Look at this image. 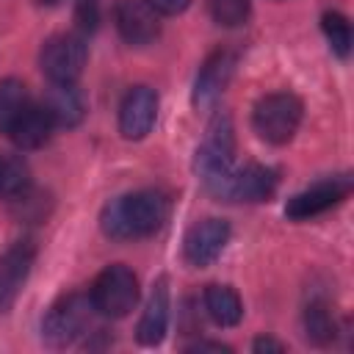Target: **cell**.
I'll use <instances>...</instances> for the list:
<instances>
[{
	"label": "cell",
	"instance_id": "cell-1",
	"mask_svg": "<svg viewBox=\"0 0 354 354\" xmlns=\"http://www.w3.org/2000/svg\"><path fill=\"white\" fill-rule=\"evenodd\" d=\"M169 218V196L144 188L108 202L100 213V227L113 241H136L155 235Z\"/></svg>",
	"mask_w": 354,
	"mask_h": 354
},
{
	"label": "cell",
	"instance_id": "cell-2",
	"mask_svg": "<svg viewBox=\"0 0 354 354\" xmlns=\"http://www.w3.org/2000/svg\"><path fill=\"white\" fill-rule=\"evenodd\" d=\"M301 116H304V105L296 94L290 91H274V94H266L257 100L254 111H252V124H254V133L268 141V144H288L299 124H301Z\"/></svg>",
	"mask_w": 354,
	"mask_h": 354
},
{
	"label": "cell",
	"instance_id": "cell-3",
	"mask_svg": "<svg viewBox=\"0 0 354 354\" xmlns=\"http://www.w3.org/2000/svg\"><path fill=\"white\" fill-rule=\"evenodd\" d=\"M91 313H94V304H91L88 296H83V293L61 296L47 310V315L41 321V340L50 348H66V346H72L88 329Z\"/></svg>",
	"mask_w": 354,
	"mask_h": 354
},
{
	"label": "cell",
	"instance_id": "cell-4",
	"mask_svg": "<svg viewBox=\"0 0 354 354\" xmlns=\"http://www.w3.org/2000/svg\"><path fill=\"white\" fill-rule=\"evenodd\" d=\"M88 299L94 304V313L105 318H124L138 301V279L127 266L113 263L97 274Z\"/></svg>",
	"mask_w": 354,
	"mask_h": 354
},
{
	"label": "cell",
	"instance_id": "cell-5",
	"mask_svg": "<svg viewBox=\"0 0 354 354\" xmlns=\"http://www.w3.org/2000/svg\"><path fill=\"white\" fill-rule=\"evenodd\" d=\"M88 58V47L77 33H58L41 44L39 66L50 83H77Z\"/></svg>",
	"mask_w": 354,
	"mask_h": 354
},
{
	"label": "cell",
	"instance_id": "cell-6",
	"mask_svg": "<svg viewBox=\"0 0 354 354\" xmlns=\"http://www.w3.org/2000/svg\"><path fill=\"white\" fill-rule=\"evenodd\" d=\"M351 194V174H335L326 180H318L315 185L299 191L296 196L288 199L285 205V216L293 221H307L315 218L321 213H326L329 207L340 205L346 196Z\"/></svg>",
	"mask_w": 354,
	"mask_h": 354
},
{
	"label": "cell",
	"instance_id": "cell-7",
	"mask_svg": "<svg viewBox=\"0 0 354 354\" xmlns=\"http://www.w3.org/2000/svg\"><path fill=\"white\" fill-rule=\"evenodd\" d=\"M160 14L147 3V0H119L113 6V22L119 36L133 44V47H144L152 44L160 36Z\"/></svg>",
	"mask_w": 354,
	"mask_h": 354
},
{
	"label": "cell",
	"instance_id": "cell-8",
	"mask_svg": "<svg viewBox=\"0 0 354 354\" xmlns=\"http://www.w3.org/2000/svg\"><path fill=\"white\" fill-rule=\"evenodd\" d=\"M158 119V94L149 86H133L119 105V133L127 141H141L149 136Z\"/></svg>",
	"mask_w": 354,
	"mask_h": 354
},
{
	"label": "cell",
	"instance_id": "cell-9",
	"mask_svg": "<svg viewBox=\"0 0 354 354\" xmlns=\"http://www.w3.org/2000/svg\"><path fill=\"white\" fill-rule=\"evenodd\" d=\"M227 241H230V224L224 218H202L185 232L183 254L191 266L205 268L224 252Z\"/></svg>",
	"mask_w": 354,
	"mask_h": 354
},
{
	"label": "cell",
	"instance_id": "cell-10",
	"mask_svg": "<svg viewBox=\"0 0 354 354\" xmlns=\"http://www.w3.org/2000/svg\"><path fill=\"white\" fill-rule=\"evenodd\" d=\"M33 260H36V249L28 241H19L0 254V313H6L17 301L22 285L30 277Z\"/></svg>",
	"mask_w": 354,
	"mask_h": 354
},
{
	"label": "cell",
	"instance_id": "cell-11",
	"mask_svg": "<svg viewBox=\"0 0 354 354\" xmlns=\"http://www.w3.org/2000/svg\"><path fill=\"white\" fill-rule=\"evenodd\" d=\"M194 169L202 180V185L207 188V194H213L216 199L232 202V174H235L232 155H227V152H221L210 144H202L196 149Z\"/></svg>",
	"mask_w": 354,
	"mask_h": 354
},
{
	"label": "cell",
	"instance_id": "cell-12",
	"mask_svg": "<svg viewBox=\"0 0 354 354\" xmlns=\"http://www.w3.org/2000/svg\"><path fill=\"white\" fill-rule=\"evenodd\" d=\"M235 53L230 50H216L205 58L199 75H196V83H194V105L196 108H205V105H213L221 91L227 88L232 72H235Z\"/></svg>",
	"mask_w": 354,
	"mask_h": 354
},
{
	"label": "cell",
	"instance_id": "cell-13",
	"mask_svg": "<svg viewBox=\"0 0 354 354\" xmlns=\"http://www.w3.org/2000/svg\"><path fill=\"white\" fill-rule=\"evenodd\" d=\"M166 329H169V279L160 277L152 285V293H149L141 321L136 326V337L141 346H158L163 340Z\"/></svg>",
	"mask_w": 354,
	"mask_h": 354
},
{
	"label": "cell",
	"instance_id": "cell-14",
	"mask_svg": "<svg viewBox=\"0 0 354 354\" xmlns=\"http://www.w3.org/2000/svg\"><path fill=\"white\" fill-rule=\"evenodd\" d=\"M277 171L271 166L249 163L232 174V202H268L277 191Z\"/></svg>",
	"mask_w": 354,
	"mask_h": 354
},
{
	"label": "cell",
	"instance_id": "cell-15",
	"mask_svg": "<svg viewBox=\"0 0 354 354\" xmlns=\"http://www.w3.org/2000/svg\"><path fill=\"white\" fill-rule=\"evenodd\" d=\"M41 105L55 127H77L86 116V97L75 83H53Z\"/></svg>",
	"mask_w": 354,
	"mask_h": 354
},
{
	"label": "cell",
	"instance_id": "cell-16",
	"mask_svg": "<svg viewBox=\"0 0 354 354\" xmlns=\"http://www.w3.org/2000/svg\"><path fill=\"white\" fill-rule=\"evenodd\" d=\"M53 127H55V124H53L47 108L39 105V102H30V105L22 111V116L14 122V127L8 130V138H11L19 149H39V147L50 138Z\"/></svg>",
	"mask_w": 354,
	"mask_h": 354
},
{
	"label": "cell",
	"instance_id": "cell-17",
	"mask_svg": "<svg viewBox=\"0 0 354 354\" xmlns=\"http://www.w3.org/2000/svg\"><path fill=\"white\" fill-rule=\"evenodd\" d=\"M205 310L218 326H235L243 318L241 296L230 285H207L205 288Z\"/></svg>",
	"mask_w": 354,
	"mask_h": 354
},
{
	"label": "cell",
	"instance_id": "cell-18",
	"mask_svg": "<svg viewBox=\"0 0 354 354\" xmlns=\"http://www.w3.org/2000/svg\"><path fill=\"white\" fill-rule=\"evenodd\" d=\"M30 94L28 86L17 77H6L0 80V133L8 136V130L14 127V122L22 116V111L30 105Z\"/></svg>",
	"mask_w": 354,
	"mask_h": 354
},
{
	"label": "cell",
	"instance_id": "cell-19",
	"mask_svg": "<svg viewBox=\"0 0 354 354\" xmlns=\"http://www.w3.org/2000/svg\"><path fill=\"white\" fill-rule=\"evenodd\" d=\"M304 335L315 346H326L337 335V324L324 301H310L304 310Z\"/></svg>",
	"mask_w": 354,
	"mask_h": 354
},
{
	"label": "cell",
	"instance_id": "cell-20",
	"mask_svg": "<svg viewBox=\"0 0 354 354\" xmlns=\"http://www.w3.org/2000/svg\"><path fill=\"white\" fill-rule=\"evenodd\" d=\"M321 30H324V36H326V41H329L335 55L346 58L351 53V22L340 11H326L321 17Z\"/></svg>",
	"mask_w": 354,
	"mask_h": 354
},
{
	"label": "cell",
	"instance_id": "cell-21",
	"mask_svg": "<svg viewBox=\"0 0 354 354\" xmlns=\"http://www.w3.org/2000/svg\"><path fill=\"white\" fill-rule=\"evenodd\" d=\"M28 169L22 160L17 158H3V169H0V196H8V199H17L28 191Z\"/></svg>",
	"mask_w": 354,
	"mask_h": 354
},
{
	"label": "cell",
	"instance_id": "cell-22",
	"mask_svg": "<svg viewBox=\"0 0 354 354\" xmlns=\"http://www.w3.org/2000/svg\"><path fill=\"white\" fill-rule=\"evenodd\" d=\"M207 8H210L213 22L224 28H238L249 19L252 3L249 0H207Z\"/></svg>",
	"mask_w": 354,
	"mask_h": 354
},
{
	"label": "cell",
	"instance_id": "cell-23",
	"mask_svg": "<svg viewBox=\"0 0 354 354\" xmlns=\"http://www.w3.org/2000/svg\"><path fill=\"white\" fill-rule=\"evenodd\" d=\"M205 144H210V147H216V149H221V152H227V155H235V127H232L230 113H221V111H218V113L210 119Z\"/></svg>",
	"mask_w": 354,
	"mask_h": 354
},
{
	"label": "cell",
	"instance_id": "cell-24",
	"mask_svg": "<svg viewBox=\"0 0 354 354\" xmlns=\"http://www.w3.org/2000/svg\"><path fill=\"white\" fill-rule=\"evenodd\" d=\"M75 22L80 30H97L100 25V3L97 0H77L75 6Z\"/></svg>",
	"mask_w": 354,
	"mask_h": 354
},
{
	"label": "cell",
	"instance_id": "cell-25",
	"mask_svg": "<svg viewBox=\"0 0 354 354\" xmlns=\"http://www.w3.org/2000/svg\"><path fill=\"white\" fill-rule=\"evenodd\" d=\"M158 14H166V17H174V14H183L191 0H147Z\"/></svg>",
	"mask_w": 354,
	"mask_h": 354
},
{
	"label": "cell",
	"instance_id": "cell-26",
	"mask_svg": "<svg viewBox=\"0 0 354 354\" xmlns=\"http://www.w3.org/2000/svg\"><path fill=\"white\" fill-rule=\"evenodd\" d=\"M252 351H257V354H282L285 346L279 340H274V337H257L252 343Z\"/></svg>",
	"mask_w": 354,
	"mask_h": 354
},
{
	"label": "cell",
	"instance_id": "cell-27",
	"mask_svg": "<svg viewBox=\"0 0 354 354\" xmlns=\"http://www.w3.org/2000/svg\"><path fill=\"white\" fill-rule=\"evenodd\" d=\"M188 351H218V354L224 351V354H227L230 346H224V343H210V340H196L194 346H188Z\"/></svg>",
	"mask_w": 354,
	"mask_h": 354
},
{
	"label": "cell",
	"instance_id": "cell-28",
	"mask_svg": "<svg viewBox=\"0 0 354 354\" xmlns=\"http://www.w3.org/2000/svg\"><path fill=\"white\" fill-rule=\"evenodd\" d=\"M0 169H3V158H0Z\"/></svg>",
	"mask_w": 354,
	"mask_h": 354
}]
</instances>
